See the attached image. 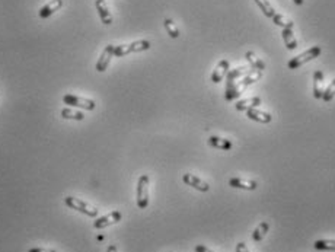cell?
Here are the masks:
<instances>
[{"label":"cell","instance_id":"4","mask_svg":"<svg viewBox=\"0 0 335 252\" xmlns=\"http://www.w3.org/2000/svg\"><path fill=\"white\" fill-rule=\"evenodd\" d=\"M64 204H66L69 208L77 210V211H80V213H83V214H86V216H89V217H96L98 213H99L96 207H94V206H91V204H88V203L79 200L77 197H66V198H64Z\"/></svg>","mask_w":335,"mask_h":252},{"label":"cell","instance_id":"19","mask_svg":"<svg viewBox=\"0 0 335 252\" xmlns=\"http://www.w3.org/2000/svg\"><path fill=\"white\" fill-rule=\"evenodd\" d=\"M209 146L210 147H215V149H220V150H230L233 143L227 138H222V137H217V136H210L209 140H207Z\"/></svg>","mask_w":335,"mask_h":252},{"label":"cell","instance_id":"2","mask_svg":"<svg viewBox=\"0 0 335 252\" xmlns=\"http://www.w3.org/2000/svg\"><path fill=\"white\" fill-rule=\"evenodd\" d=\"M150 47H152V44L147 40H139V41H133L130 44H121V46L115 47L114 57H124V56H128L133 53H142V51L149 50Z\"/></svg>","mask_w":335,"mask_h":252},{"label":"cell","instance_id":"1","mask_svg":"<svg viewBox=\"0 0 335 252\" xmlns=\"http://www.w3.org/2000/svg\"><path fill=\"white\" fill-rule=\"evenodd\" d=\"M261 76H263V71L252 69V70H251V71H248V73H246V74L240 79V80H238L236 83H233L230 88H226V92H224V99H226L227 102H232V101L238 99V98L243 93V91H245L249 85H252V83L258 82V80L261 79Z\"/></svg>","mask_w":335,"mask_h":252},{"label":"cell","instance_id":"14","mask_svg":"<svg viewBox=\"0 0 335 252\" xmlns=\"http://www.w3.org/2000/svg\"><path fill=\"white\" fill-rule=\"evenodd\" d=\"M229 69H230L229 60H220V62L217 63V66L215 67L213 73H212V82H213V83H220V82L223 80L224 76L227 74Z\"/></svg>","mask_w":335,"mask_h":252},{"label":"cell","instance_id":"6","mask_svg":"<svg viewBox=\"0 0 335 252\" xmlns=\"http://www.w3.org/2000/svg\"><path fill=\"white\" fill-rule=\"evenodd\" d=\"M63 102L69 107H76V108H82V110H86V111H94L96 104L94 99H88V98H82V96H77V95H73V93H67L63 96Z\"/></svg>","mask_w":335,"mask_h":252},{"label":"cell","instance_id":"28","mask_svg":"<svg viewBox=\"0 0 335 252\" xmlns=\"http://www.w3.org/2000/svg\"><path fill=\"white\" fill-rule=\"evenodd\" d=\"M235 252H251L248 250V247L245 245V242H239L235 248Z\"/></svg>","mask_w":335,"mask_h":252},{"label":"cell","instance_id":"12","mask_svg":"<svg viewBox=\"0 0 335 252\" xmlns=\"http://www.w3.org/2000/svg\"><path fill=\"white\" fill-rule=\"evenodd\" d=\"M245 114H246V117H248L249 120L257 121V123H261V124H268V123H271V120H273V115H271V114L264 113V111H261V110H258V108L248 110Z\"/></svg>","mask_w":335,"mask_h":252},{"label":"cell","instance_id":"22","mask_svg":"<svg viewBox=\"0 0 335 252\" xmlns=\"http://www.w3.org/2000/svg\"><path fill=\"white\" fill-rule=\"evenodd\" d=\"M313 248H315L316 251L335 252V239H319V241H315Z\"/></svg>","mask_w":335,"mask_h":252},{"label":"cell","instance_id":"3","mask_svg":"<svg viewBox=\"0 0 335 252\" xmlns=\"http://www.w3.org/2000/svg\"><path fill=\"white\" fill-rule=\"evenodd\" d=\"M321 51H322V50H321L319 46H313V47H311L309 50H306L305 53H302V54L293 57V59L287 63V67L291 69V70H296V69L302 67L303 64L309 63V62L315 60L316 57H319V56H321Z\"/></svg>","mask_w":335,"mask_h":252},{"label":"cell","instance_id":"17","mask_svg":"<svg viewBox=\"0 0 335 252\" xmlns=\"http://www.w3.org/2000/svg\"><path fill=\"white\" fill-rule=\"evenodd\" d=\"M281 38H283L284 46H286L287 50H290V51L296 50V47H297V40H296V37H294L293 28H283V29H281Z\"/></svg>","mask_w":335,"mask_h":252},{"label":"cell","instance_id":"30","mask_svg":"<svg viewBox=\"0 0 335 252\" xmlns=\"http://www.w3.org/2000/svg\"><path fill=\"white\" fill-rule=\"evenodd\" d=\"M28 252H56V251H53V250H43V248H32V250H29Z\"/></svg>","mask_w":335,"mask_h":252},{"label":"cell","instance_id":"25","mask_svg":"<svg viewBox=\"0 0 335 252\" xmlns=\"http://www.w3.org/2000/svg\"><path fill=\"white\" fill-rule=\"evenodd\" d=\"M61 117L64 120H74V121H82L85 118V114L80 111H72L69 108H63L61 110Z\"/></svg>","mask_w":335,"mask_h":252},{"label":"cell","instance_id":"16","mask_svg":"<svg viewBox=\"0 0 335 252\" xmlns=\"http://www.w3.org/2000/svg\"><path fill=\"white\" fill-rule=\"evenodd\" d=\"M61 6H63V0H51V1H48L47 4H44V6L40 9L38 15H40V18L47 19V18H50L53 13H56Z\"/></svg>","mask_w":335,"mask_h":252},{"label":"cell","instance_id":"24","mask_svg":"<svg viewBox=\"0 0 335 252\" xmlns=\"http://www.w3.org/2000/svg\"><path fill=\"white\" fill-rule=\"evenodd\" d=\"M271 19H273V22H274L277 26H280L281 29H283V28H293V26H294V22H293L291 19L286 18V16L281 15V13H276Z\"/></svg>","mask_w":335,"mask_h":252},{"label":"cell","instance_id":"18","mask_svg":"<svg viewBox=\"0 0 335 252\" xmlns=\"http://www.w3.org/2000/svg\"><path fill=\"white\" fill-rule=\"evenodd\" d=\"M248 71H246V69L245 67H236V69H232V70H229L227 71V74H226V88H230L233 83H236L239 79H242L245 74H246Z\"/></svg>","mask_w":335,"mask_h":252},{"label":"cell","instance_id":"11","mask_svg":"<svg viewBox=\"0 0 335 252\" xmlns=\"http://www.w3.org/2000/svg\"><path fill=\"white\" fill-rule=\"evenodd\" d=\"M260 105H261V98L260 96H251V98H245V99L238 101L235 104V108L239 113H246L248 110L258 108Z\"/></svg>","mask_w":335,"mask_h":252},{"label":"cell","instance_id":"31","mask_svg":"<svg viewBox=\"0 0 335 252\" xmlns=\"http://www.w3.org/2000/svg\"><path fill=\"white\" fill-rule=\"evenodd\" d=\"M107 252H118V250H117V247H115V245H110V247H108V250H107Z\"/></svg>","mask_w":335,"mask_h":252},{"label":"cell","instance_id":"21","mask_svg":"<svg viewBox=\"0 0 335 252\" xmlns=\"http://www.w3.org/2000/svg\"><path fill=\"white\" fill-rule=\"evenodd\" d=\"M268 230H270V223H268V222H261V223L255 228V230H254V233H252V241H254V242H261V241L267 236Z\"/></svg>","mask_w":335,"mask_h":252},{"label":"cell","instance_id":"9","mask_svg":"<svg viewBox=\"0 0 335 252\" xmlns=\"http://www.w3.org/2000/svg\"><path fill=\"white\" fill-rule=\"evenodd\" d=\"M121 217H122V214H121L120 211H112V213L107 214V216H102V217L96 219V220L94 222V228H95V229L108 228V226H111V225L118 223V222L121 220Z\"/></svg>","mask_w":335,"mask_h":252},{"label":"cell","instance_id":"5","mask_svg":"<svg viewBox=\"0 0 335 252\" xmlns=\"http://www.w3.org/2000/svg\"><path fill=\"white\" fill-rule=\"evenodd\" d=\"M149 177L147 175H142L137 181V189H136V195H137V207L139 208H147L149 206Z\"/></svg>","mask_w":335,"mask_h":252},{"label":"cell","instance_id":"15","mask_svg":"<svg viewBox=\"0 0 335 252\" xmlns=\"http://www.w3.org/2000/svg\"><path fill=\"white\" fill-rule=\"evenodd\" d=\"M229 185H230L232 188L246 189V191H254V189H257V187H258L257 181L243 180V178H230V180H229Z\"/></svg>","mask_w":335,"mask_h":252},{"label":"cell","instance_id":"29","mask_svg":"<svg viewBox=\"0 0 335 252\" xmlns=\"http://www.w3.org/2000/svg\"><path fill=\"white\" fill-rule=\"evenodd\" d=\"M195 252H215V251L209 250V248H207V247H204V245H197V247H195Z\"/></svg>","mask_w":335,"mask_h":252},{"label":"cell","instance_id":"26","mask_svg":"<svg viewBox=\"0 0 335 252\" xmlns=\"http://www.w3.org/2000/svg\"><path fill=\"white\" fill-rule=\"evenodd\" d=\"M164 25H165V29H167V32L169 34L170 38H178L179 37V29L176 28V25H175V22L172 19L167 18L164 21Z\"/></svg>","mask_w":335,"mask_h":252},{"label":"cell","instance_id":"10","mask_svg":"<svg viewBox=\"0 0 335 252\" xmlns=\"http://www.w3.org/2000/svg\"><path fill=\"white\" fill-rule=\"evenodd\" d=\"M325 91V76L324 71L318 70L313 73V96L315 99H322Z\"/></svg>","mask_w":335,"mask_h":252},{"label":"cell","instance_id":"32","mask_svg":"<svg viewBox=\"0 0 335 252\" xmlns=\"http://www.w3.org/2000/svg\"><path fill=\"white\" fill-rule=\"evenodd\" d=\"M293 1H294V3H296V4H297V6H302V4H303V1H305V0H293Z\"/></svg>","mask_w":335,"mask_h":252},{"label":"cell","instance_id":"13","mask_svg":"<svg viewBox=\"0 0 335 252\" xmlns=\"http://www.w3.org/2000/svg\"><path fill=\"white\" fill-rule=\"evenodd\" d=\"M95 6L98 10V15L101 18V22L104 25H111L112 23V13L110 12L108 4L105 3V0H95Z\"/></svg>","mask_w":335,"mask_h":252},{"label":"cell","instance_id":"8","mask_svg":"<svg viewBox=\"0 0 335 252\" xmlns=\"http://www.w3.org/2000/svg\"><path fill=\"white\" fill-rule=\"evenodd\" d=\"M114 50H115V47H114L112 44L107 46V47L104 48V51L101 53V56H99V59H98V62H96V66H95L96 71L102 73V71H105V70L108 69L110 62H111V59L114 57Z\"/></svg>","mask_w":335,"mask_h":252},{"label":"cell","instance_id":"23","mask_svg":"<svg viewBox=\"0 0 335 252\" xmlns=\"http://www.w3.org/2000/svg\"><path fill=\"white\" fill-rule=\"evenodd\" d=\"M255 3H257V6L263 10V13L267 16V18H273L277 12H276V9L273 7V4L268 1V0H254Z\"/></svg>","mask_w":335,"mask_h":252},{"label":"cell","instance_id":"7","mask_svg":"<svg viewBox=\"0 0 335 252\" xmlns=\"http://www.w3.org/2000/svg\"><path fill=\"white\" fill-rule=\"evenodd\" d=\"M182 181H184L185 185L197 189V191H201V192H207L210 189V185L206 181H203L201 178H198V177H195L192 174H184L182 175Z\"/></svg>","mask_w":335,"mask_h":252},{"label":"cell","instance_id":"27","mask_svg":"<svg viewBox=\"0 0 335 252\" xmlns=\"http://www.w3.org/2000/svg\"><path fill=\"white\" fill-rule=\"evenodd\" d=\"M335 96V79L325 88V91H324V95H322V101H325V102H331L333 99H334Z\"/></svg>","mask_w":335,"mask_h":252},{"label":"cell","instance_id":"20","mask_svg":"<svg viewBox=\"0 0 335 252\" xmlns=\"http://www.w3.org/2000/svg\"><path fill=\"white\" fill-rule=\"evenodd\" d=\"M245 59L246 62L249 63V66L255 70H260V71H264L265 70V63L254 53V51H246L245 53Z\"/></svg>","mask_w":335,"mask_h":252}]
</instances>
